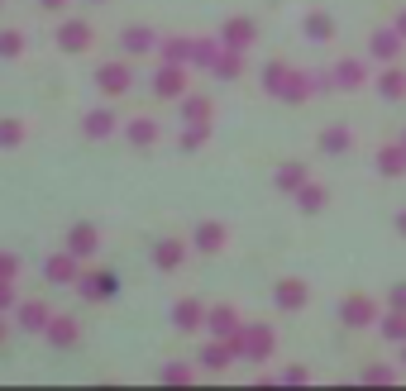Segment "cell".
Wrapping results in <instances>:
<instances>
[{
    "instance_id": "obj_9",
    "label": "cell",
    "mask_w": 406,
    "mask_h": 391,
    "mask_svg": "<svg viewBox=\"0 0 406 391\" xmlns=\"http://www.w3.org/2000/svg\"><path fill=\"white\" fill-rule=\"evenodd\" d=\"M320 205H325V191H320V187H306L302 191V210H320Z\"/></svg>"
},
{
    "instance_id": "obj_11",
    "label": "cell",
    "mask_w": 406,
    "mask_h": 391,
    "mask_svg": "<svg viewBox=\"0 0 406 391\" xmlns=\"http://www.w3.org/2000/svg\"><path fill=\"white\" fill-rule=\"evenodd\" d=\"M392 310H406V287H397V292H392Z\"/></svg>"
},
{
    "instance_id": "obj_3",
    "label": "cell",
    "mask_w": 406,
    "mask_h": 391,
    "mask_svg": "<svg viewBox=\"0 0 406 391\" xmlns=\"http://www.w3.org/2000/svg\"><path fill=\"white\" fill-rule=\"evenodd\" d=\"M378 172L383 177H402L406 172V143H383L378 148Z\"/></svg>"
},
{
    "instance_id": "obj_12",
    "label": "cell",
    "mask_w": 406,
    "mask_h": 391,
    "mask_svg": "<svg viewBox=\"0 0 406 391\" xmlns=\"http://www.w3.org/2000/svg\"><path fill=\"white\" fill-rule=\"evenodd\" d=\"M397 234H402V239H406V215H397Z\"/></svg>"
},
{
    "instance_id": "obj_1",
    "label": "cell",
    "mask_w": 406,
    "mask_h": 391,
    "mask_svg": "<svg viewBox=\"0 0 406 391\" xmlns=\"http://www.w3.org/2000/svg\"><path fill=\"white\" fill-rule=\"evenodd\" d=\"M402 29H378V34H373V38H368V53H373V58H378V62H392V58H397V53H402Z\"/></svg>"
},
{
    "instance_id": "obj_2",
    "label": "cell",
    "mask_w": 406,
    "mask_h": 391,
    "mask_svg": "<svg viewBox=\"0 0 406 391\" xmlns=\"http://www.w3.org/2000/svg\"><path fill=\"white\" fill-rule=\"evenodd\" d=\"M339 315H344V324H373V315H378V305H373L368 296H344V305H339Z\"/></svg>"
},
{
    "instance_id": "obj_7",
    "label": "cell",
    "mask_w": 406,
    "mask_h": 391,
    "mask_svg": "<svg viewBox=\"0 0 406 391\" xmlns=\"http://www.w3.org/2000/svg\"><path fill=\"white\" fill-rule=\"evenodd\" d=\"M344 148H354V134L349 129H330L325 134V153H344Z\"/></svg>"
},
{
    "instance_id": "obj_13",
    "label": "cell",
    "mask_w": 406,
    "mask_h": 391,
    "mask_svg": "<svg viewBox=\"0 0 406 391\" xmlns=\"http://www.w3.org/2000/svg\"><path fill=\"white\" fill-rule=\"evenodd\" d=\"M397 29H402V38H406V14H402V19H397Z\"/></svg>"
},
{
    "instance_id": "obj_4",
    "label": "cell",
    "mask_w": 406,
    "mask_h": 391,
    "mask_svg": "<svg viewBox=\"0 0 406 391\" xmlns=\"http://www.w3.org/2000/svg\"><path fill=\"white\" fill-rule=\"evenodd\" d=\"M363 77H368V72H363V62H349V58H344V62H335V82H339L344 91H359V86H363Z\"/></svg>"
},
{
    "instance_id": "obj_10",
    "label": "cell",
    "mask_w": 406,
    "mask_h": 391,
    "mask_svg": "<svg viewBox=\"0 0 406 391\" xmlns=\"http://www.w3.org/2000/svg\"><path fill=\"white\" fill-rule=\"evenodd\" d=\"M302 300H306V292L297 287V282H287V287H282V305H302Z\"/></svg>"
},
{
    "instance_id": "obj_14",
    "label": "cell",
    "mask_w": 406,
    "mask_h": 391,
    "mask_svg": "<svg viewBox=\"0 0 406 391\" xmlns=\"http://www.w3.org/2000/svg\"><path fill=\"white\" fill-rule=\"evenodd\" d=\"M402 143H406V139H402Z\"/></svg>"
},
{
    "instance_id": "obj_6",
    "label": "cell",
    "mask_w": 406,
    "mask_h": 391,
    "mask_svg": "<svg viewBox=\"0 0 406 391\" xmlns=\"http://www.w3.org/2000/svg\"><path fill=\"white\" fill-rule=\"evenodd\" d=\"M383 339H392V344H402V339H406V310H387V320H383Z\"/></svg>"
},
{
    "instance_id": "obj_8",
    "label": "cell",
    "mask_w": 406,
    "mask_h": 391,
    "mask_svg": "<svg viewBox=\"0 0 406 391\" xmlns=\"http://www.w3.org/2000/svg\"><path fill=\"white\" fill-rule=\"evenodd\" d=\"M306 34H315V38H330V19H325V14H311V19H306Z\"/></svg>"
},
{
    "instance_id": "obj_5",
    "label": "cell",
    "mask_w": 406,
    "mask_h": 391,
    "mask_svg": "<svg viewBox=\"0 0 406 391\" xmlns=\"http://www.w3.org/2000/svg\"><path fill=\"white\" fill-rule=\"evenodd\" d=\"M378 91L387 100H402L406 96V72H397V67H387L383 77H378Z\"/></svg>"
}]
</instances>
